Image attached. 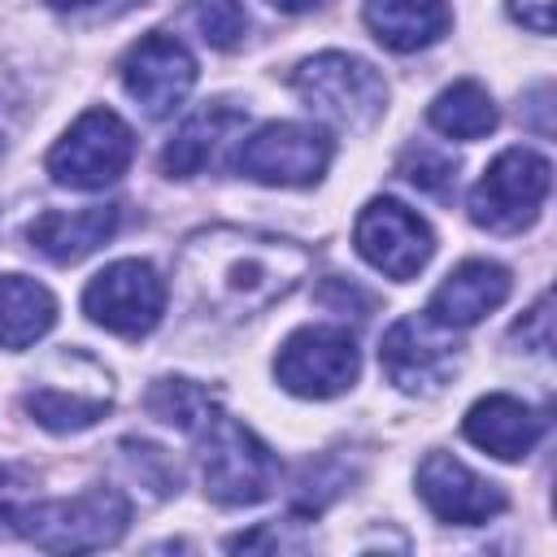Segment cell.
I'll use <instances>...</instances> for the list:
<instances>
[{"label": "cell", "instance_id": "obj_1", "mask_svg": "<svg viewBox=\"0 0 557 557\" xmlns=\"http://www.w3.org/2000/svg\"><path fill=\"white\" fill-rule=\"evenodd\" d=\"M313 257L296 239L209 226L196 231L178 252V292L196 313L209 318H248L300 287Z\"/></svg>", "mask_w": 557, "mask_h": 557}, {"label": "cell", "instance_id": "obj_2", "mask_svg": "<svg viewBox=\"0 0 557 557\" xmlns=\"http://www.w3.org/2000/svg\"><path fill=\"white\" fill-rule=\"evenodd\" d=\"M131 500L113 483H96L65 500L30 505L17 522V535H26L44 553H96L126 535Z\"/></svg>", "mask_w": 557, "mask_h": 557}, {"label": "cell", "instance_id": "obj_3", "mask_svg": "<svg viewBox=\"0 0 557 557\" xmlns=\"http://www.w3.org/2000/svg\"><path fill=\"white\" fill-rule=\"evenodd\" d=\"M200 440V474L205 492L218 505H257L278 487V457L261 444L244 422L226 418L222 409L196 431Z\"/></svg>", "mask_w": 557, "mask_h": 557}, {"label": "cell", "instance_id": "obj_4", "mask_svg": "<svg viewBox=\"0 0 557 557\" xmlns=\"http://www.w3.org/2000/svg\"><path fill=\"white\" fill-rule=\"evenodd\" d=\"M292 87L300 100L339 131H366L387 109V83L383 74L348 52H318L292 70Z\"/></svg>", "mask_w": 557, "mask_h": 557}, {"label": "cell", "instance_id": "obj_5", "mask_svg": "<svg viewBox=\"0 0 557 557\" xmlns=\"http://www.w3.org/2000/svg\"><path fill=\"white\" fill-rule=\"evenodd\" d=\"M109 405H113V379L83 348H61L44 366L35 387H26V396H22V409L44 431H57V435L87 431L91 422H100L109 413Z\"/></svg>", "mask_w": 557, "mask_h": 557}, {"label": "cell", "instance_id": "obj_6", "mask_svg": "<svg viewBox=\"0 0 557 557\" xmlns=\"http://www.w3.org/2000/svg\"><path fill=\"white\" fill-rule=\"evenodd\" d=\"M135 135L113 109H87L48 152V174L70 191H100L126 174Z\"/></svg>", "mask_w": 557, "mask_h": 557}, {"label": "cell", "instance_id": "obj_7", "mask_svg": "<svg viewBox=\"0 0 557 557\" xmlns=\"http://www.w3.org/2000/svg\"><path fill=\"white\" fill-rule=\"evenodd\" d=\"M548 187H553L548 157L531 148H505L470 187V222L496 235H513L540 218Z\"/></svg>", "mask_w": 557, "mask_h": 557}, {"label": "cell", "instance_id": "obj_8", "mask_svg": "<svg viewBox=\"0 0 557 557\" xmlns=\"http://www.w3.org/2000/svg\"><path fill=\"white\" fill-rule=\"evenodd\" d=\"M357 370H361L357 339L348 335V326H331V322L292 331L274 357L278 387L305 400H331L348 392L357 383Z\"/></svg>", "mask_w": 557, "mask_h": 557}, {"label": "cell", "instance_id": "obj_9", "mask_svg": "<svg viewBox=\"0 0 557 557\" xmlns=\"http://www.w3.org/2000/svg\"><path fill=\"white\" fill-rule=\"evenodd\" d=\"M326 165H331V135L309 122H265L231 157L235 174L265 187H313L326 174Z\"/></svg>", "mask_w": 557, "mask_h": 557}, {"label": "cell", "instance_id": "obj_10", "mask_svg": "<svg viewBox=\"0 0 557 557\" xmlns=\"http://www.w3.org/2000/svg\"><path fill=\"white\" fill-rule=\"evenodd\" d=\"M457 357L461 344L453 339V331L431 322L426 313L396 318L379 344V366L387 383L409 396H435L457 374Z\"/></svg>", "mask_w": 557, "mask_h": 557}, {"label": "cell", "instance_id": "obj_11", "mask_svg": "<svg viewBox=\"0 0 557 557\" xmlns=\"http://www.w3.org/2000/svg\"><path fill=\"white\" fill-rule=\"evenodd\" d=\"M83 313L122 339H139L165 313V283L139 257L113 261L83 287Z\"/></svg>", "mask_w": 557, "mask_h": 557}, {"label": "cell", "instance_id": "obj_12", "mask_svg": "<svg viewBox=\"0 0 557 557\" xmlns=\"http://www.w3.org/2000/svg\"><path fill=\"white\" fill-rule=\"evenodd\" d=\"M352 244L357 252L387 278L396 283H409L418 278V270L431 261L435 252V235L431 226L400 200L392 196H374L361 213H357V226H352Z\"/></svg>", "mask_w": 557, "mask_h": 557}, {"label": "cell", "instance_id": "obj_13", "mask_svg": "<svg viewBox=\"0 0 557 557\" xmlns=\"http://www.w3.org/2000/svg\"><path fill=\"white\" fill-rule=\"evenodd\" d=\"M122 83H126L131 100L148 117H165L191 91V83H196V57L187 52V44L178 35L152 30L139 44L126 48V57H122Z\"/></svg>", "mask_w": 557, "mask_h": 557}, {"label": "cell", "instance_id": "obj_14", "mask_svg": "<svg viewBox=\"0 0 557 557\" xmlns=\"http://www.w3.org/2000/svg\"><path fill=\"white\" fill-rule=\"evenodd\" d=\"M418 496L448 527H479V522L505 513V505H509L500 483L474 474L453 453H426L422 457V466H418Z\"/></svg>", "mask_w": 557, "mask_h": 557}, {"label": "cell", "instance_id": "obj_15", "mask_svg": "<svg viewBox=\"0 0 557 557\" xmlns=\"http://www.w3.org/2000/svg\"><path fill=\"white\" fill-rule=\"evenodd\" d=\"M505 296H509V270L500 261L470 257L457 270H448L444 283L431 292L426 318L448 331H461V326H474L479 318H487L492 309H500Z\"/></svg>", "mask_w": 557, "mask_h": 557}, {"label": "cell", "instance_id": "obj_16", "mask_svg": "<svg viewBox=\"0 0 557 557\" xmlns=\"http://www.w3.org/2000/svg\"><path fill=\"white\" fill-rule=\"evenodd\" d=\"M461 431L474 448H483L500 461H518L544 440V413L531 409L527 400L509 396V392H492L466 409Z\"/></svg>", "mask_w": 557, "mask_h": 557}, {"label": "cell", "instance_id": "obj_17", "mask_svg": "<svg viewBox=\"0 0 557 557\" xmlns=\"http://www.w3.org/2000/svg\"><path fill=\"white\" fill-rule=\"evenodd\" d=\"M117 222H122V209L117 205H87V209H70V213L65 209H44L26 226V239L48 261L74 265L87 252H96L104 239H113Z\"/></svg>", "mask_w": 557, "mask_h": 557}, {"label": "cell", "instance_id": "obj_18", "mask_svg": "<svg viewBox=\"0 0 557 557\" xmlns=\"http://www.w3.org/2000/svg\"><path fill=\"white\" fill-rule=\"evenodd\" d=\"M244 122H248V113H244L239 104H231V100H209V104H200V109L174 131V139L165 144V152H161L165 174H170V178H191V174H200V170L213 161V152L222 148V139H231L235 131H244Z\"/></svg>", "mask_w": 557, "mask_h": 557}, {"label": "cell", "instance_id": "obj_19", "mask_svg": "<svg viewBox=\"0 0 557 557\" xmlns=\"http://www.w3.org/2000/svg\"><path fill=\"white\" fill-rule=\"evenodd\" d=\"M370 35L392 52H418L444 39L453 26L448 0H366Z\"/></svg>", "mask_w": 557, "mask_h": 557}, {"label": "cell", "instance_id": "obj_20", "mask_svg": "<svg viewBox=\"0 0 557 557\" xmlns=\"http://www.w3.org/2000/svg\"><path fill=\"white\" fill-rule=\"evenodd\" d=\"M57 322V300L26 274H0V348H30Z\"/></svg>", "mask_w": 557, "mask_h": 557}, {"label": "cell", "instance_id": "obj_21", "mask_svg": "<svg viewBox=\"0 0 557 557\" xmlns=\"http://www.w3.org/2000/svg\"><path fill=\"white\" fill-rule=\"evenodd\" d=\"M426 122H431L440 135H448V139H483V135L496 131V104H492V96H487L483 83L461 78V83L444 87V91L431 100Z\"/></svg>", "mask_w": 557, "mask_h": 557}, {"label": "cell", "instance_id": "obj_22", "mask_svg": "<svg viewBox=\"0 0 557 557\" xmlns=\"http://www.w3.org/2000/svg\"><path fill=\"white\" fill-rule=\"evenodd\" d=\"M144 405L152 418H161L165 426H178L187 435H196L218 413V396L209 387H200L196 379H157L148 387Z\"/></svg>", "mask_w": 557, "mask_h": 557}, {"label": "cell", "instance_id": "obj_23", "mask_svg": "<svg viewBox=\"0 0 557 557\" xmlns=\"http://www.w3.org/2000/svg\"><path fill=\"white\" fill-rule=\"evenodd\" d=\"M117 448H122L126 474H131L135 483H144L152 500H165L170 492H178L183 479H178V466L170 461L165 448H157V444H148V440H122Z\"/></svg>", "mask_w": 557, "mask_h": 557}, {"label": "cell", "instance_id": "obj_24", "mask_svg": "<svg viewBox=\"0 0 557 557\" xmlns=\"http://www.w3.org/2000/svg\"><path fill=\"white\" fill-rule=\"evenodd\" d=\"M187 22L209 48H235L248 35V13L239 0H191Z\"/></svg>", "mask_w": 557, "mask_h": 557}, {"label": "cell", "instance_id": "obj_25", "mask_svg": "<svg viewBox=\"0 0 557 557\" xmlns=\"http://www.w3.org/2000/svg\"><path fill=\"white\" fill-rule=\"evenodd\" d=\"M396 174L405 183H413L418 191L448 196L453 183H457V161L444 148H435V144H409L405 157H400V165H396Z\"/></svg>", "mask_w": 557, "mask_h": 557}, {"label": "cell", "instance_id": "obj_26", "mask_svg": "<svg viewBox=\"0 0 557 557\" xmlns=\"http://www.w3.org/2000/svg\"><path fill=\"white\" fill-rule=\"evenodd\" d=\"M348 483H352V470H348L339 457H318V461H309V466L300 470V479H296V509H300V513H318V509H326Z\"/></svg>", "mask_w": 557, "mask_h": 557}, {"label": "cell", "instance_id": "obj_27", "mask_svg": "<svg viewBox=\"0 0 557 557\" xmlns=\"http://www.w3.org/2000/svg\"><path fill=\"white\" fill-rule=\"evenodd\" d=\"M35 474L26 466L0 461V531H17L22 513L35 505Z\"/></svg>", "mask_w": 557, "mask_h": 557}, {"label": "cell", "instance_id": "obj_28", "mask_svg": "<svg viewBox=\"0 0 557 557\" xmlns=\"http://www.w3.org/2000/svg\"><path fill=\"white\" fill-rule=\"evenodd\" d=\"M553 296L544 292L540 300H535V309L522 318V322H513V339L522 344V348H531V352H548L553 348Z\"/></svg>", "mask_w": 557, "mask_h": 557}, {"label": "cell", "instance_id": "obj_29", "mask_svg": "<svg viewBox=\"0 0 557 557\" xmlns=\"http://www.w3.org/2000/svg\"><path fill=\"white\" fill-rule=\"evenodd\" d=\"M509 13L535 30V35H553V0H509Z\"/></svg>", "mask_w": 557, "mask_h": 557}, {"label": "cell", "instance_id": "obj_30", "mask_svg": "<svg viewBox=\"0 0 557 557\" xmlns=\"http://www.w3.org/2000/svg\"><path fill=\"white\" fill-rule=\"evenodd\" d=\"M13 113H17V87H13V78L0 70V144H4L9 126H13Z\"/></svg>", "mask_w": 557, "mask_h": 557}, {"label": "cell", "instance_id": "obj_31", "mask_svg": "<svg viewBox=\"0 0 557 557\" xmlns=\"http://www.w3.org/2000/svg\"><path fill=\"white\" fill-rule=\"evenodd\" d=\"M548 96H553V91H548V83H540V87L531 91V109H535V113H544V109H548ZM535 131H540V135H553V122H548V117H535Z\"/></svg>", "mask_w": 557, "mask_h": 557}, {"label": "cell", "instance_id": "obj_32", "mask_svg": "<svg viewBox=\"0 0 557 557\" xmlns=\"http://www.w3.org/2000/svg\"><path fill=\"white\" fill-rule=\"evenodd\" d=\"M270 9H278V13H309V9H318V4H326V0H265Z\"/></svg>", "mask_w": 557, "mask_h": 557}, {"label": "cell", "instance_id": "obj_33", "mask_svg": "<svg viewBox=\"0 0 557 557\" xmlns=\"http://www.w3.org/2000/svg\"><path fill=\"white\" fill-rule=\"evenodd\" d=\"M52 9H74V4H87V0H48Z\"/></svg>", "mask_w": 557, "mask_h": 557}]
</instances>
